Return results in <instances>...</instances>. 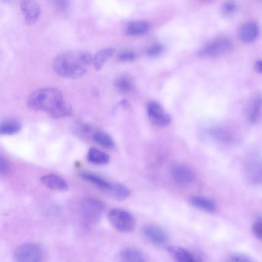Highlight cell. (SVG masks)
I'll use <instances>...</instances> for the list:
<instances>
[{"label": "cell", "instance_id": "6", "mask_svg": "<svg viewBox=\"0 0 262 262\" xmlns=\"http://www.w3.org/2000/svg\"><path fill=\"white\" fill-rule=\"evenodd\" d=\"M105 210L104 202L98 199L90 197L86 199L82 204V214L85 219L89 223L98 221Z\"/></svg>", "mask_w": 262, "mask_h": 262}, {"label": "cell", "instance_id": "25", "mask_svg": "<svg viewBox=\"0 0 262 262\" xmlns=\"http://www.w3.org/2000/svg\"><path fill=\"white\" fill-rule=\"evenodd\" d=\"M73 112V107L70 103L65 101L50 116L56 119H62L71 116Z\"/></svg>", "mask_w": 262, "mask_h": 262}, {"label": "cell", "instance_id": "4", "mask_svg": "<svg viewBox=\"0 0 262 262\" xmlns=\"http://www.w3.org/2000/svg\"><path fill=\"white\" fill-rule=\"evenodd\" d=\"M232 46L231 41L228 38L217 37L204 45L198 52V56L203 58L218 57L230 51Z\"/></svg>", "mask_w": 262, "mask_h": 262}, {"label": "cell", "instance_id": "24", "mask_svg": "<svg viewBox=\"0 0 262 262\" xmlns=\"http://www.w3.org/2000/svg\"><path fill=\"white\" fill-rule=\"evenodd\" d=\"M93 139L99 145L106 149H112L115 145L110 135L104 132H96L94 135Z\"/></svg>", "mask_w": 262, "mask_h": 262}, {"label": "cell", "instance_id": "21", "mask_svg": "<svg viewBox=\"0 0 262 262\" xmlns=\"http://www.w3.org/2000/svg\"><path fill=\"white\" fill-rule=\"evenodd\" d=\"M115 51L114 48H107L97 52L93 58L92 64L95 69L96 71L101 70L106 62L114 55Z\"/></svg>", "mask_w": 262, "mask_h": 262}, {"label": "cell", "instance_id": "31", "mask_svg": "<svg viewBox=\"0 0 262 262\" xmlns=\"http://www.w3.org/2000/svg\"><path fill=\"white\" fill-rule=\"evenodd\" d=\"M51 2L59 11L64 12L68 7L69 0H51Z\"/></svg>", "mask_w": 262, "mask_h": 262}, {"label": "cell", "instance_id": "12", "mask_svg": "<svg viewBox=\"0 0 262 262\" xmlns=\"http://www.w3.org/2000/svg\"><path fill=\"white\" fill-rule=\"evenodd\" d=\"M41 182L46 187L59 192H65L68 189L66 181L59 175L50 174L43 176Z\"/></svg>", "mask_w": 262, "mask_h": 262}, {"label": "cell", "instance_id": "26", "mask_svg": "<svg viewBox=\"0 0 262 262\" xmlns=\"http://www.w3.org/2000/svg\"><path fill=\"white\" fill-rule=\"evenodd\" d=\"M238 4L234 0H228L222 5L221 10L222 14L225 16H231L238 11Z\"/></svg>", "mask_w": 262, "mask_h": 262}, {"label": "cell", "instance_id": "10", "mask_svg": "<svg viewBox=\"0 0 262 262\" xmlns=\"http://www.w3.org/2000/svg\"><path fill=\"white\" fill-rule=\"evenodd\" d=\"M21 10L27 25H32L39 20L41 9L36 0H23Z\"/></svg>", "mask_w": 262, "mask_h": 262}, {"label": "cell", "instance_id": "33", "mask_svg": "<svg viewBox=\"0 0 262 262\" xmlns=\"http://www.w3.org/2000/svg\"><path fill=\"white\" fill-rule=\"evenodd\" d=\"M255 69L257 72V73L259 74H262V62L261 61H257L256 63Z\"/></svg>", "mask_w": 262, "mask_h": 262}, {"label": "cell", "instance_id": "19", "mask_svg": "<svg viewBox=\"0 0 262 262\" xmlns=\"http://www.w3.org/2000/svg\"><path fill=\"white\" fill-rule=\"evenodd\" d=\"M81 176L87 182L95 185L105 193L110 187L112 185V183L108 182L102 177L94 173L83 172L81 174Z\"/></svg>", "mask_w": 262, "mask_h": 262}, {"label": "cell", "instance_id": "9", "mask_svg": "<svg viewBox=\"0 0 262 262\" xmlns=\"http://www.w3.org/2000/svg\"><path fill=\"white\" fill-rule=\"evenodd\" d=\"M144 236L154 245L163 246L169 240L168 233L160 227L154 224H147L142 228Z\"/></svg>", "mask_w": 262, "mask_h": 262}, {"label": "cell", "instance_id": "17", "mask_svg": "<svg viewBox=\"0 0 262 262\" xmlns=\"http://www.w3.org/2000/svg\"><path fill=\"white\" fill-rule=\"evenodd\" d=\"M189 202L198 209L207 212L214 213L216 210V204L209 199L204 197L192 196L189 199Z\"/></svg>", "mask_w": 262, "mask_h": 262}, {"label": "cell", "instance_id": "11", "mask_svg": "<svg viewBox=\"0 0 262 262\" xmlns=\"http://www.w3.org/2000/svg\"><path fill=\"white\" fill-rule=\"evenodd\" d=\"M260 32L259 25L255 21H248L242 24L238 30V36L243 43L249 44L255 42Z\"/></svg>", "mask_w": 262, "mask_h": 262}, {"label": "cell", "instance_id": "3", "mask_svg": "<svg viewBox=\"0 0 262 262\" xmlns=\"http://www.w3.org/2000/svg\"><path fill=\"white\" fill-rule=\"evenodd\" d=\"M108 219L115 229L122 232H130L136 226V220L133 215L123 210H111L108 214Z\"/></svg>", "mask_w": 262, "mask_h": 262}, {"label": "cell", "instance_id": "30", "mask_svg": "<svg viewBox=\"0 0 262 262\" xmlns=\"http://www.w3.org/2000/svg\"><path fill=\"white\" fill-rule=\"evenodd\" d=\"M252 231L254 233L255 236L258 239H262V219L259 218L253 224L252 227Z\"/></svg>", "mask_w": 262, "mask_h": 262}, {"label": "cell", "instance_id": "34", "mask_svg": "<svg viewBox=\"0 0 262 262\" xmlns=\"http://www.w3.org/2000/svg\"><path fill=\"white\" fill-rule=\"evenodd\" d=\"M6 1H9V0H6Z\"/></svg>", "mask_w": 262, "mask_h": 262}, {"label": "cell", "instance_id": "27", "mask_svg": "<svg viewBox=\"0 0 262 262\" xmlns=\"http://www.w3.org/2000/svg\"><path fill=\"white\" fill-rule=\"evenodd\" d=\"M165 48L160 44H154L150 46L147 50V56L151 58H155L160 57L164 53Z\"/></svg>", "mask_w": 262, "mask_h": 262}, {"label": "cell", "instance_id": "22", "mask_svg": "<svg viewBox=\"0 0 262 262\" xmlns=\"http://www.w3.org/2000/svg\"><path fill=\"white\" fill-rule=\"evenodd\" d=\"M21 124L16 120L8 119L0 123V134L11 135L19 132Z\"/></svg>", "mask_w": 262, "mask_h": 262}, {"label": "cell", "instance_id": "29", "mask_svg": "<svg viewBox=\"0 0 262 262\" xmlns=\"http://www.w3.org/2000/svg\"><path fill=\"white\" fill-rule=\"evenodd\" d=\"M136 59V55L131 51L125 50L120 52L118 55V59L122 62H130Z\"/></svg>", "mask_w": 262, "mask_h": 262}, {"label": "cell", "instance_id": "32", "mask_svg": "<svg viewBox=\"0 0 262 262\" xmlns=\"http://www.w3.org/2000/svg\"><path fill=\"white\" fill-rule=\"evenodd\" d=\"M10 162L3 156L0 155V173L6 174L10 171Z\"/></svg>", "mask_w": 262, "mask_h": 262}, {"label": "cell", "instance_id": "1", "mask_svg": "<svg viewBox=\"0 0 262 262\" xmlns=\"http://www.w3.org/2000/svg\"><path fill=\"white\" fill-rule=\"evenodd\" d=\"M92 62L93 58L89 52L71 51L60 54L53 60L52 66L58 75L77 79L87 73Z\"/></svg>", "mask_w": 262, "mask_h": 262}, {"label": "cell", "instance_id": "2", "mask_svg": "<svg viewBox=\"0 0 262 262\" xmlns=\"http://www.w3.org/2000/svg\"><path fill=\"white\" fill-rule=\"evenodd\" d=\"M65 101L59 90L47 88L34 92L30 96L28 103L31 109L46 112L51 116Z\"/></svg>", "mask_w": 262, "mask_h": 262}, {"label": "cell", "instance_id": "16", "mask_svg": "<svg viewBox=\"0 0 262 262\" xmlns=\"http://www.w3.org/2000/svg\"><path fill=\"white\" fill-rule=\"evenodd\" d=\"M119 258L123 262H142L146 261L142 252L134 248H126L120 253Z\"/></svg>", "mask_w": 262, "mask_h": 262}, {"label": "cell", "instance_id": "18", "mask_svg": "<svg viewBox=\"0 0 262 262\" xmlns=\"http://www.w3.org/2000/svg\"><path fill=\"white\" fill-rule=\"evenodd\" d=\"M167 250L170 255L179 262H193L197 261L192 252L184 248L170 247Z\"/></svg>", "mask_w": 262, "mask_h": 262}, {"label": "cell", "instance_id": "28", "mask_svg": "<svg viewBox=\"0 0 262 262\" xmlns=\"http://www.w3.org/2000/svg\"><path fill=\"white\" fill-rule=\"evenodd\" d=\"M229 260L232 262H255V260L250 256L241 253H233L229 256Z\"/></svg>", "mask_w": 262, "mask_h": 262}, {"label": "cell", "instance_id": "20", "mask_svg": "<svg viewBox=\"0 0 262 262\" xmlns=\"http://www.w3.org/2000/svg\"><path fill=\"white\" fill-rule=\"evenodd\" d=\"M87 159L90 163L97 165H104L109 163L110 158L107 153L95 148L88 151Z\"/></svg>", "mask_w": 262, "mask_h": 262}, {"label": "cell", "instance_id": "15", "mask_svg": "<svg viewBox=\"0 0 262 262\" xmlns=\"http://www.w3.org/2000/svg\"><path fill=\"white\" fill-rule=\"evenodd\" d=\"M105 193L115 200L123 201L130 196L131 191L129 188L123 185L112 183L110 187Z\"/></svg>", "mask_w": 262, "mask_h": 262}, {"label": "cell", "instance_id": "7", "mask_svg": "<svg viewBox=\"0 0 262 262\" xmlns=\"http://www.w3.org/2000/svg\"><path fill=\"white\" fill-rule=\"evenodd\" d=\"M147 110L149 119L153 123L162 127L170 124V116L157 102H149L147 104Z\"/></svg>", "mask_w": 262, "mask_h": 262}, {"label": "cell", "instance_id": "14", "mask_svg": "<svg viewBox=\"0 0 262 262\" xmlns=\"http://www.w3.org/2000/svg\"><path fill=\"white\" fill-rule=\"evenodd\" d=\"M151 28L150 24L145 21H134L129 23L125 28L126 34L139 37L147 34Z\"/></svg>", "mask_w": 262, "mask_h": 262}, {"label": "cell", "instance_id": "5", "mask_svg": "<svg viewBox=\"0 0 262 262\" xmlns=\"http://www.w3.org/2000/svg\"><path fill=\"white\" fill-rule=\"evenodd\" d=\"M45 256L44 248L37 243L24 244L18 247L15 252V258L17 262H41Z\"/></svg>", "mask_w": 262, "mask_h": 262}, {"label": "cell", "instance_id": "8", "mask_svg": "<svg viewBox=\"0 0 262 262\" xmlns=\"http://www.w3.org/2000/svg\"><path fill=\"white\" fill-rule=\"evenodd\" d=\"M170 173L174 182L180 185L191 184L194 182L195 178L192 170L182 164L175 165L171 167Z\"/></svg>", "mask_w": 262, "mask_h": 262}, {"label": "cell", "instance_id": "13", "mask_svg": "<svg viewBox=\"0 0 262 262\" xmlns=\"http://www.w3.org/2000/svg\"><path fill=\"white\" fill-rule=\"evenodd\" d=\"M261 98L257 95L253 97L249 102L246 109V116L249 122L256 123L261 119Z\"/></svg>", "mask_w": 262, "mask_h": 262}, {"label": "cell", "instance_id": "23", "mask_svg": "<svg viewBox=\"0 0 262 262\" xmlns=\"http://www.w3.org/2000/svg\"><path fill=\"white\" fill-rule=\"evenodd\" d=\"M115 85L117 90L122 93L131 92L134 88L133 79L126 76H122L117 78Z\"/></svg>", "mask_w": 262, "mask_h": 262}]
</instances>
